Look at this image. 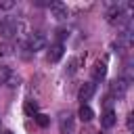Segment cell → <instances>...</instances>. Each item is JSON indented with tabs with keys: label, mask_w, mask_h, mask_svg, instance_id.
Listing matches in <instances>:
<instances>
[{
	"label": "cell",
	"mask_w": 134,
	"mask_h": 134,
	"mask_svg": "<svg viewBox=\"0 0 134 134\" xmlns=\"http://www.w3.org/2000/svg\"><path fill=\"white\" fill-rule=\"evenodd\" d=\"M128 10H130L128 4H111L109 10H107V21L113 23V25H121L124 21L130 19L128 17Z\"/></svg>",
	"instance_id": "6da1fadb"
},
{
	"label": "cell",
	"mask_w": 134,
	"mask_h": 134,
	"mask_svg": "<svg viewBox=\"0 0 134 134\" xmlns=\"http://www.w3.org/2000/svg\"><path fill=\"white\" fill-rule=\"evenodd\" d=\"M19 34V23L15 19H2L0 21V36L4 40H13Z\"/></svg>",
	"instance_id": "7a4b0ae2"
},
{
	"label": "cell",
	"mask_w": 134,
	"mask_h": 134,
	"mask_svg": "<svg viewBox=\"0 0 134 134\" xmlns=\"http://www.w3.org/2000/svg\"><path fill=\"white\" fill-rule=\"evenodd\" d=\"M44 46H46V36H44L42 31L29 34V38H27V42H25V48H27L29 52H38V50H42Z\"/></svg>",
	"instance_id": "3957f363"
},
{
	"label": "cell",
	"mask_w": 134,
	"mask_h": 134,
	"mask_svg": "<svg viewBox=\"0 0 134 134\" xmlns=\"http://www.w3.org/2000/svg\"><path fill=\"white\" fill-rule=\"evenodd\" d=\"M128 88H130V82H128L126 77H117V80H113V82L109 84V94L115 96V98H121V96L128 92Z\"/></svg>",
	"instance_id": "277c9868"
},
{
	"label": "cell",
	"mask_w": 134,
	"mask_h": 134,
	"mask_svg": "<svg viewBox=\"0 0 134 134\" xmlns=\"http://www.w3.org/2000/svg\"><path fill=\"white\" fill-rule=\"evenodd\" d=\"M94 92H96L94 82H86V84L80 86V90H77V98L82 100V105H88V100L94 96Z\"/></svg>",
	"instance_id": "5b68a950"
},
{
	"label": "cell",
	"mask_w": 134,
	"mask_h": 134,
	"mask_svg": "<svg viewBox=\"0 0 134 134\" xmlns=\"http://www.w3.org/2000/svg\"><path fill=\"white\" fill-rule=\"evenodd\" d=\"M63 54H65L63 44H61V42H54V44H50V48H48V52H46V59H48V63H57V61L63 59Z\"/></svg>",
	"instance_id": "8992f818"
},
{
	"label": "cell",
	"mask_w": 134,
	"mask_h": 134,
	"mask_svg": "<svg viewBox=\"0 0 134 134\" xmlns=\"http://www.w3.org/2000/svg\"><path fill=\"white\" fill-rule=\"evenodd\" d=\"M48 10H50V15L54 17V19H67V15H69V10H67V6L63 4V2H50L48 4Z\"/></svg>",
	"instance_id": "52a82bcc"
},
{
	"label": "cell",
	"mask_w": 134,
	"mask_h": 134,
	"mask_svg": "<svg viewBox=\"0 0 134 134\" xmlns=\"http://www.w3.org/2000/svg\"><path fill=\"white\" fill-rule=\"evenodd\" d=\"M115 121H117V115H115V111H113V109H107V111L100 115V126H103V128H107V130H109V128H113V126H115Z\"/></svg>",
	"instance_id": "ba28073f"
},
{
	"label": "cell",
	"mask_w": 134,
	"mask_h": 134,
	"mask_svg": "<svg viewBox=\"0 0 134 134\" xmlns=\"http://www.w3.org/2000/svg\"><path fill=\"white\" fill-rule=\"evenodd\" d=\"M59 124H61V132L63 134H71L73 132V117H71V113H63Z\"/></svg>",
	"instance_id": "9c48e42d"
},
{
	"label": "cell",
	"mask_w": 134,
	"mask_h": 134,
	"mask_svg": "<svg viewBox=\"0 0 134 134\" xmlns=\"http://www.w3.org/2000/svg\"><path fill=\"white\" fill-rule=\"evenodd\" d=\"M105 75H107V65L103 61H96L92 65V77L98 82V80H105Z\"/></svg>",
	"instance_id": "30bf717a"
},
{
	"label": "cell",
	"mask_w": 134,
	"mask_h": 134,
	"mask_svg": "<svg viewBox=\"0 0 134 134\" xmlns=\"http://www.w3.org/2000/svg\"><path fill=\"white\" fill-rule=\"evenodd\" d=\"M13 75L15 73H13V69L8 65H0V86H8V82H10Z\"/></svg>",
	"instance_id": "8fae6325"
},
{
	"label": "cell",
	"mask_w": 134,
	"mask_h": 134,
	"mask_svg": "<svg viewBox=\"0 0 134 134\" xmlns=\"http://www.w3.org/2000/svg\"><path fill=\"white\" fill-rule=\"evenodd\" d=\"M77 115H80V119H82V121H90V119L94 117V111H92V107H90V105H82V107H80V111H77Z\"/></svg>",
	"instance_id": "7c38bea8"
},
{
	"label": "cell",
	"mask_w": 134,
	"mask_h": 134,
	"mask_svg": "<svg viewBox=\"0 0 134 134\" xmlns=\"http://www.w3.org/2000/svg\"><path fill=\"white\" fill-rule=\"evenodd\" d=\"M10 8H15L13 0H0V10H10Z\"/></svg>",
	"instance_id": "4fadbf2b"
},
{
	"label": "cell",
	"mask_w": 134,
	"mask_h": 134,
	"mask_svg": "<svg viewBox=\"0 0 134 134\" xmlns=\"http://www.w3.org/2000/svg\"><path fill=\"white\" fill-rule=\"evenodd\" d=\"M25 111H27V113H36V111H38V105L31 103V100H27V103H25Z\"/></svg>",
	"instance_id": "5bb4252c"
},
{
	"label": "cell",
	"mask_w": 134,
	"mask_h": 134,
	"mask_svg": "<svg viewBox=\"0 0 134 134\" xmlns=\"http://www.w3.org/2000/svg\"><path fill=\"white\" fill-rule=\"evenodd\" d=\"M77 63H80V59H71V61H69V67H67V71H69V73H73V71L77 69Z\"/></svg>",
	"instance_id": "9a60e30c"
},
{
	"label": "cell",
	"mask_w": 134,
	"mask_h": 134,
	"mask_svg": "<svg viewBox=\"0 0 134 134\" xmlns=\"http://www.w3.org/2000/svg\"><path fill=\"white\" fill-rule=\"evenodd\" d=\"M36 121H38L40 126H48V117H46V115H42V113H38V115H36Z\"/></svg>",
	"instance_id": "2e32d148"
},
{
	"label": "cell",
	"mask_w": 134,
	"mask_h": 134,
	"mask_svg": "<svg viewBox=\"0 0 134 134\" xmlns=\"http://www.w3.org/2000/svg\"><path fill=\"white\" fill-rule=\"evenodd\" d=\"M19 82H21V80H19V75H13V77H10V82H8V86H10V88H15V86H19Z\"/></svg>",
	"instance_id": "e0dca14e"
},
{
	"label": "cell",
	"mask_w": 134,
	"mask_h": 134,
	"mask_svg": "<svg viewBox=\"0 0 134 134\" xmlns=\"http://www.w3.org/2000/svg\"><path fill=\"white\" fill-rule=\"evenodd\" d=\"M57 36H59V40H65V38L69 36V31H67V29H59V31H57Z\"/></svg>",
	"instance_id": "ac0fdd59"
},
{
	"label": "cell",
	"mask_w": 134,
	"mask_h": 134,
	"mask_svg": "<svg viewBox=\"0 0 134 134\" xmlns=\"http://www.w3.org/2000/svg\"><path fill=\"white\" fill-rule=\"evenodd\" d=\"M0 54H8V46L6 44H0Z\"/></svg>",
	"instance_id": "d6986e66"
}]
</instances>
